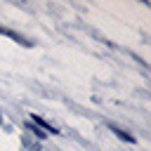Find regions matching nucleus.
Here are the masks:
<instances>
[{"mask_svg":"<svg viewBox=\"0 0 151 151\" xmlns=\"http://www.w3.org/2000/svg\"><path fill=\"white\" fill-rule=\"evenodd\" d=\"M28 127H31V132H33V134H35V137H38V139H42V137H45V134H47V132H40V127H35V125H33V123H31V125H28Z\"/></svg>","mask_w":151,"mask_h":151,"instance_id":"4","label":"nucleus"},{"mask_svg":"<svg viewBox=\"0 0 151 151\" xmlns=\"http://www.w3.org/2000/svg\"><path fill=\"white\" fill-rule=\"evenodd\" d=\"M31 123H33L35 127H45L47 132H57V127H54V125H50V123H47L45 118H40L38 113H33V116H31Z\"/></svg>","mask_w":151,"mask_h":151,"instance_id":"2","label":"nucleus"},{"mask_svg":"<svg viewBox=\"0 0 151 151\" xmlns=\"http://www.w3.org/2000/svg\"><path fill=\"white\" fill-rule=\"evenodd\" d=\"M109 127H111V132H113V134H116L118 139H123V142H130V144H134V137H132V134H127L125 130H120V127H116V125H109Z\"/></svg>","mask_w":151,"mask_h":151,"instance_id":"3","label":"nucleus"},{"mask_svg":"<svg viewBox=\"0 0 151 151\" xmlns=\"http://www.w3.org/2000/svg\"><path fill=\"white\" fill-rule=\"evenodd\" d=\"M0 33H2V35H7V38H12L14 42H21V45H26V47H31V45H33L31 40H26L24 35H19V33H14V31H9V28H0Z\"/></svg>","mask_w":151,"mask_h":151,"instance_id":"1","label":"nucleus"}]
</instances>
